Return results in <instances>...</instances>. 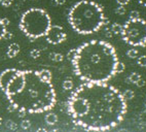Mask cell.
<instances>
[{"label": "cell", "mask_w": 146, "mask_h": 132, "mask_svg": "<svg viewBox=\"0 0 146 132\" xmlns=\"http://www.w3.org/2000/svg\"><path fill=\"white\" fill-rule=\"evenodd\" d=\"M67 109L75 126L88 131H106L123 122L128 106L117 88L107 83L86 82L73 91Z\"/></svg>", "instance_id": "cell-1"}, {"label": "cell", "mask_w": 146, "mask_h": 132, "mask_svg": "<svg viewBox=\"0 0 146 132\" xmlns=\"http://www.w3.org/2000/svg\"><path fill=\"white\" fill-rule=\"evenodd\" d=\"M2 92L17 111L25 115L50 111L57 103L52 82L41 79L37 70L17 69Z\"/></svg>", "instance_id": "cell-2"}, {"label": "cell", "mask_w": 146, "mask_h": 132, "mask_svg": "<svg viewBox=\"0 0 146 132\" xmlns=\"http://www.w3.org/2000/svg\"><path fill=\"white\" fill-rule=\"evenodd\" d=\"M70 61L76 77L89 83H107L118 74L120 63L114 47L105 40L84 42L74 49Z\"/></svg>", "instance_id": "cell-3"}, {"label": "cell", "mask_w": 146, "mask_h": 132, "mask_svg": "<svg viewBox=\"0 0 146 132\" xmlns=\"http://www.w3.org/2000/svg\"><path fill=\"white\" fill-rule=\"evenodd\" d=\"M106 21L102 6L94 1H79L68 13V22L78 34H93L99 31Z\"/></svg>", "instance_id": "cell-4"}, {"label": "cell", "mask_w": 146, "mask_h": 132, "mask_svg": "<svg viewBox=\"0 0 146 132\" xmlns=\"http://www.w3.org/2000/svg\"><path fill=\"white\" fill-rule=\"evenodd\" d=\"M50 26L52 20L50 15L41 8H30L26 11L19 24L21 31L31 39L45 36Z\"/></svg>", "instance_id": "cell-5"}, {"label": "cell", "mask_w": 146, "mask_h": 132, "mask_svg": "<svg viewBox=\"0 0 146 132\" xmlns=\"http://www.w3.org/2000/svg\"><path fill=\"white\" fill-rule=\"evenodd\" d=\"M123 40L132 47H146V21L140 17L130 19L121 30Z\"/></svg>", "instance_id": "cell-6"}, {"label": "cell", "mask_w": 146, "mask_h": 132, "mask_svg": "<svg viewBox=\"0 0 146 132\" xmlns=\"http://www.w3.org/2000/svg\"><path fill=\"white\" fill-rule=\"evenodd\" d=\"M45 37L47 42L50 45H59L67 39V34L63 27L59 25H52L48 31L46 32Z\"/></svg>", "instance_id": "cell-7"}, {"label": "cell", "mask_w": 146, "mask_h": 132, "mask_svg": "<svg viewBox=\"0 0 146 132\" xmlns=\"http://www.w3.org/2000/svg\"><path fill=\"white\" fill-rule=\"evenodd\" d=\"M20 45L16 42L11 43L7 49V52H6V55H7L8 58H15L19 53H20Z\"/></svg>", "instance_id": "cell-8"}, {"label": "cell", "mask_w": 146, "mask_h": 132, "mask_svg": "<svg viewBox=\"0 0 146 132\" xmlns=\"http://www.w3.org/2000/svg\"><path fill=\"white\" fill-rule=\"evenodd\" d=\"M44 120H45V123H46L47 125H50V126L56 125L58 123V117H57V115H55V114L46 115Z\"/></svg>", "instance_id": "cell-9"}, {"label": "cell", "mask_w": 146, "mask_h": 132, "mask_svg": "<svg viewBox=\"0 0 146 132\" xmlns=\"http://www.w3.org/2000/svg\"><path fill=\"white\" fill-rule=\"evenodd\" d=\"M38 73H39L40 77L41 79H43L44 81H47V82H52V72L50 71V70H47V69H41V70H39L38 71Z\"/></svg>", "instance_id": "cell-10"}, {"label": "cell", "mask_w": 146, "mask_h": 132, "mask_svg": "<svg viewBox=\"0 0 146 132\" xmlns=\"http://www.w3.org/2000/svg\"><path fill=\"white\" fill-rule=\"evenodd\" d=\"M141 79V75L137 72H133L131 73V75L129 77H127V83H131V84H135L138 82L139 79Z\"/></svg>", "instance_id": "cell-11"}, {"label": "cell", "mask_w": 146, "mask_h": 132, "mask_svg": "<svg viewBox=\"0 0 146 132\" xmlns=\"http://www.w3.org/2000/svg\"><path fill=\"white\" fill-rule=\"evenodd\" d=\"M50 59L52 61H55V62H61L64 60V56L60 53H50Z\"/></svg>", "instance_id": "cell-12"}, {"label": "cell", "mask_w": 146, "mask_h": 132, "mask_svg": "<svg viewBox=\"0 0 146 132\" xmlns=\"http://www.w3.org/2000/svg\"><path fill=\"white\" fill-rule=\"evenodd\" d=\"M121 30H123V26L118 23H114L112 24V27H111V31H112L113 34L115 35H118L121 33Z\"/></svg>", "instance_id": "cell-13"}, {"label": "cell", "mask_w": 146, "mask_h": 132, "mask_svg": "<svg viewBox=\"0 0 146 132\" xmlns=\"http://www.w3.org/2000/svg\"><path fill=\"white\" fill-rule=\"evenodd\" d=\"M123 97H125V100H131L135 97V92L133 90H125V92L123 93Z\"/></svg>", "instance_id": "cell-14"}, {"label": "cell", "mask_w": 146, "mask_h": 132, "mask_svg": "<svg viewBox=\"0 0 146 132\" xmlns=\"http://www.w3.org/2000/svg\"><path fill=\"white\" fill-rule=\"evenodd\" d=\"M127 56H128L129 58L131 59H135L138 57V51L136 50V49H131L127 52Z\"/></svg>", "instance_id": "cell-15"}, {"label": "cell", "mask_w": 146, "mask_h": 132, "mask_svg": "<svg viewBox=\"0 0 146 132\" xmlns=\"http://www.w3.org/2000/svg\"><path fill=\"white\" fill-rule=\"evenodd\" d=\"M114 13L117 15V16H123V15H125V13H127V9H125V7L123 5H119L118 7H116L114 9Z\"/></svg>", "instance_id": "cell-16"}, {"label": "cell", "mask_w": 146, "mask_h": 132, "mask_svg": "<svg viewBox=\"0 0 146 132\" xmlns=\"http://www.w3.org/2000/svg\"><path fill=\"white\" fill-rule=\"evenodd\" d=\"M63 88L67 91L72 90V88H73L72 81H70V79H66V81H64V82H63Z\"/></svg>", "instance_id": "cell-17"}, {"label": "cell", "mask_w": 146, "mask_h": 132, "mask_svg": "<svg viewBox=\"0 0 146 132\" xmlns=\"http://www.w3.org/2000/svg\"><path fill=\"white\" fill-rule=\"evenodd\" d=\"M40 55H41V52H40V50H38V49H33V50L30 52V56H31L33 59L39 58Z\"/></svg>", "instance_id": "cell-18"}, {"label": "cell", "mask_w": 146, "mask_h": 132, "mask_svg": "<svg viewBox=\"0 0 146 132\" xmlns=\"http://www.w3.org/2000/svg\"><path fill=\"white\" fill-rule=\"evenodd\" d=\"M7 31L6 30V26L2 23L1 21V19H0V39H2L3 37H4V34H5V32Z\"/></svg>", "instance_id": "cell-19"}, {"label": "cell", "mask_w": 146, "mask_h": 132, "mask_svg": "<svg viewBox=\"0 0 146 132\" xmlns=\"http://www.w3.org/2000/svg\"><path fill=\"white\" fill-rule=\"evenodd\" d=\"M6 127H7L8 129H11V130H17L18 129V125L15 123V122L11 121V120H8L7 122H6Z\"/></svg>", "instance_id": "cell-20"}, {"label": "cell", "mask_w": 146, "mask_h": 132, "mask_svg": "<svg viewBox=\"0 0 146 132\" xmlns=\"http://www.w3.org/2000/svg\"><path fill=\"white\" fill-rule=\"evenodd\" d=\"M21 127L25 130L29 129V128L31 127V122L29 121V120H23L21 123Z\"/></svg>", "instance_id": "cell-21"}, {"label": "cell", "mask_w": 146, "mask_h": 132, "mask_svg": "<svg viewBox=\"0 0 146 132\" xmlns=\"http://www.w3.org/2000/svg\"><path fill=\"white\" fill-rule=\"evenodd\" d=\"M138 65L141 67H146V56H141L138 58Z\"/></svg>", "instance_id": "cell-22"}, {"label": "cell", "mask_w": 146, "mask_h": 132, "mask_svg": "<svg viewBox=\"0 0 146 132\" xmlns=\"http://www.w3.org/2000/svg\"><path fill=\"white\" fill-rule=\"evenodd\" d=\"M13 0H0V4L2 6H5V7H8L13 4Z\"/></svg>", "instance_id": "cell-23"}, {"label": "cell", "mask_w": 146, "mask_h": 132, "mask_svg": "<svg viewBox=\"0 0 146 132\" xmlns=\"http://www.w3.org/2000/svg\"><path fill=\"white\" fill-rule=\"evenodd\" d=\"M139 13L137 11H131L130 13V19H137L139 18Z\"/></svg>", "instance_id": "cell-24"}, {"label": "cell", "mask_w": 146, "mask_h": 132, "mask_svg": "<svg viewBox=\"0 0 146 132\" xmlns=\"http://www.w3.org/2000/svg\"><path fill=\"white\" fill-rule=\"evenodd\" d=\"M145 85H146V82H145V81H144L143 79H139V81H138V82L136 83V86H138L139 88L144 87Z\"/></svg>", "instance_id": "cell-25"}, {"label": "cell", "mask_w": 146, "mask_h": 132, "mask_svg": "<svg viewBox=\"0 0 146 132\" xmlns=\"http://www.w3.org/2000/svg\"><path fill=\"white\" fill-rule=\"evenodd\" d=\"M3 38H4V39H11V38H13V33L9 32V31H6Z\"/></svg>", "instance_id": "cell-26"}, {"label": "cell", "mask_w": 146, "mask_h": 132, "mask_svg": "<svg viewBox=\"0 0 146 132\" xmlns=\"http://www.w3.org/2000/svg\"><path fill=\"white\" fill-rule=\"evenodd\" d=\"M117 1V3L119 4V5H127L129 2H130V0H116Z\"/></svg>", "instance_id": "cell-27"}, {"label": "cell", "mask_w": 146, "mask_h": 132, "mask_svg": "<svg viewBox=\"0 0 146 132\" xmlns=\"http://www.w3.org/2000/svg\"><path fill=\"white\" fill-rule=\"evenodd\" d=\"M1 21H2V23H3L4 25H5L6 27H7L8 25L11 24V22H9V20H8L7 18H3V19H1Z\"/></svg>", "instance_id": "cell-28"}, {"label": "cell", "mask_w": 146, "mask_h": 132, "mask_svg": "<svg viewBox=\"0 0 146 132\" xmlns=\"http://www.w3.org/2000/svg\"><path fill=\"white\" fill-rule=\"evenodd\" d=\"M55 2L58 5H63V4H65L66 0H55Z\"/></svg>", "instance_id": "cell-29"}, {"label": "cell", "mask_w": 146, "mask_h": 132, "mask_svg": "<svg viewBox=\"0 0 146 132\" xmlns=\"http://www.w3.org/2000/svg\"><path fill=\"white\" fill-rule=\"evenodd\" d=\"M7 109H8V111H17L16 107H15V105H13L11 103L7 106Z\"/></svg>", "instance_id": "cell-30"}, {"label": "cell", "mask_w": 146, "mask_h": 132, "mask_svg": "<svg viewBox=\"0 0 146 132\" xmlns=\"http://www.w3.org/2000/svg\"><path fill=\"white\" fill-rule=\"evenodd\" d=\"M138 1L142 6H146V0H138Z\"/></svg>", "instance_id": "cell-31"}, {"label": "cell", "mask_w": 146, "mask_h": 132, "mask_svg": "<svg viewBox=\"0 0 146 132\" xmlns=\"http://www.w3.org/2000/svg\"><path fill=\"white\" fill-rule=\"evenodd\" d=\"M112 34H113L112 31H107L106 36H107V37H111V36H112Z\"/></svg>", "instance_id": "cell-32"}, {"label": "cell", "mask_w": 146, "mask_h": 132, "mask_svg": "<svg viewBox=\"0 0 146 132\" xmlns=\"http://www.w3.org/2000/svg\"><path fill=\"white\" fill-rule=\"evenodd\" d=\"M2 124V118H1V117H0V125Z\"/></svg>", "instance_id": "cell-33"}]
</instances>
